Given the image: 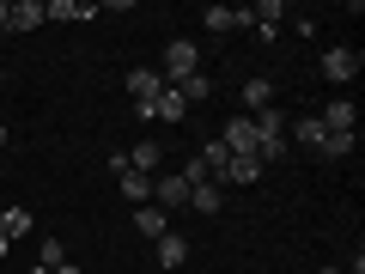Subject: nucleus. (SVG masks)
<instances>
[{
	"instance_id": "1",
	"label": "nucleus",
	"mask_w": 365,
	"mask_h": 274,
	"mask_svg": "<svg viewBox=\"0 0 365 274\" xmlns=\"http://www.w3.org/2000/svg\"><path fill=\"white\" fill-rule=\"evenodd\" d=\"M158 73H165V86H182L189 73H201V49H195L189 37H170V43H165V67H158Z\"/></svg>"
},
{
	"instance_id": "2",
	"label": "nucleus",
	"mask_w": 365,
	"mask_h": 274,
	"mask_svg": "<svg viewBox=\"0 0 365 274\" xmlns=\"http://www.w3.org/2000/svg\"><path fill=\"white\" fill-rule=\"evenodd\" d=\"M189 189H195V183H189V177H182V171H158V177H153V208H189Z\"/></svg>"
},
{
	"instance_id": "3",
	"label": "nucleus",
	"mask_w": 365,
	"mask_h": 274,
	"mask_svg": "<svg viewBox=\"0 0 365 274\" xmlns=\"http://www.w3.org/2000/svg\"><path fill=\"white\" fill-rule=\"evenodd\" d=\"M220 141H225V153H232V158H256V122H250V116H232Z\"/></svg>"
},
{
	"instance_id": "4",
	"label": "nucleus",
	"mask_w": 365,
	"mask_h": 274,
	"mask_svg": "<svg viewBox=\"0 0 365 274\" xmlns=\"http://www.w3.org/2000/svg\"><path fill=\"white\" fill-rule=\"evenodd\" d=\"M158 91H165V73L158 67H128V98L134 104H158Z\"/></svg>"
},
{
	"instance_id": "5",
	"label": "nucleus",
	"mask_w": 365,
	"mask_h": 274,
	"mask_svg": "<svg viewBox=\"0 0 365 274\" xmlns=\"http://www.w3.org/2000/svg\"><path fill=\"white\" fill-rule=\"evenodd\" d=\"M43 19H55V25H79V19H98V6H91V0H43Z\"/></svg>"
},
{
	"instance_id": "6",
	"label": "nucleus",
	"mask_w": 365,
	"mask_h": 274,
	"mask_svg": "<svg viewBox=\"0 0 365 274\" xmlns=\"http://www.w3.org/2000/svg\"><path fill=\"white\" fill-rule=\"evenodd\" d=\"M353 73H359V55H353V49H341V43H335V49H323V79L347 86Z\"/></svg>"
},
{
	"instance_id": "7",
	"label": "nucleus",
	"mask_w": 365,
	"mask_h": 274,
	"mask_svg": "<svg viewBox=\"0 0 365 274\" xmlns=\"http://www.w3.org/2000/svg\"><path fill=\"white\" fill-rule=\"evenodd\" d=\"M317 122H323L329 134H359V110H353L347 98H335V104H329V110H323Z\"/></svg>"
},
{
	"instance_id": "8",
	"label": "nucleus",
	"mask_w": 365,
	"mask_h": 274,
	"mask_svg": "<svg viewBox=\"0 0 365 274\" xmlns=\"http://www.w3.org/2000/svg\"><path fill=\"white\" fill-rule=\"evenodd\" d=\"M37 25H49L43 19V0H13L6 6V31H37Z\"/></svg>"
},
{
	"instance_id": "9",
	"label": "nucleus",
	"mask_w": 365,
	"mask_h": 274,
	"mask_svg": "<svg viewBox=\"0 0 365 274\" xmlns=\"http://www.w3.org/2000/svg\"><path fill=\"white\" fill-rule=\"evenodd\" d=\"M250 122H256V134H262V141H287V128H292V116H287V110H280V104L256 110V116H250Z\"/></svg>"
},
{
	"instance_id": "10",
	"label": "nucleus",
	"mask_w": 365,
	"mask_h": 274,
	"mask_svg": "<svg viewBox=\"0 0 365 274\" xmlns=\"http://www.w3.org/2000/svg\"><path fill=\"white\" fill-rule=\"evenodd\" d=\"M116 183H122V201L128 208H146L153 201V177H140V171H116Z\"/></svg>"
},
{
	"instance_id": "11",
	"label": "nucleus",
	"mask_w": 365,
	"mask_h": 274,
	"mask_svg": "<svg viewBox=\"0 0 365 274\" xmlns=\"http://www.w3.org/2000/svg\"><path fill=\"white\" fill-rule=\"evenodd\" d=\"M158 244V268H182V262H189V238L182 232H165V238H153Z\"/></svg>"
},
{
	"instance_id": "12",
	"label": "nucleus",
	"mask_w": 365,
	"mask_h": 274,
	"mask_svg": "<svg viewBox=\"0 0 365 274\" xmlns=\"http://www.w3.org/2000/svg\"><path fill=\"white\" fill-rule=\"evenodd\" d=\"M134 232H140V238H165L170 232V213L146 201V208H134Z\"/></svg>"
},
{
	"instance_id": "13",
	"label": "nucleus",
	"mask_w": 365,
	"mask_h": 274,
	"mask_svg": "<svg viewBox=\"0 0 365 274\" xmlns=\"http://www.w3.org/2000/svg\"><path fill=\"white\" fill-rule=\"evenodd\" d=\"M287 141H299V146H311V153H323L329 128H323V122H317V116H299V122H292V128H287Z\"/></svg>"
},
{
	"instance_id": "14",
	"label": "nucleus",
	"mask_w": 365,
	"mask_h": 274,
	"mask_svg": "<svg viewBox=\"0 0 365 274\" xmlns=\"http://www.w3.org/2000/svg\"><path fill=\"white\" fill-rule=\"evenodd\" d=\"M225 208V196H220V183H195V189H189V213H220Z\"/></svg>"
},
{
	"instance_id": "15",
	"label": "nucleus",
	"mask_w": 365,
	"mask_h": 274,
	"mask_svg": "<svg viewBox=\"0 0 365 274\" xmlns=\"http://www.w3.org/2000/svg\"><path fill=\"white\" fill-rule=\"evenodd\" d=\"M158 165H165V153H158V141H140L128 153V171H140V177H158Z\"/></svg>"
},
{
	"instance_id": "16",
	"label": "nucleus",
	"mask_w": 365,
	"mask_h": 274,
	"mask_svg": "<svg viewBox=\"0 0 365 274\" xmlns=\"http://www.w3.org/2000/svg\"><path fill=\"white\" fill-rule=\"evenodd\" d=\"M153 116H158V122H182V116H189V104H182V91H177V86H165V91H158Z\"/></svg>"
},
{
	"instance_id": "17",
	"label": "nucleus",
	"mask_w": 365,
	"mask_h": 274,
	"mask_svg": "<svg viewBox=\"0 0 365 274\" xmlns=\"http://www.w3.org/2000/svg\"><path fill=\"white\" fill-rule=\"evenodd\" d=\"M31 225H37V220H31L25 208H0V238H6V244H13V238H25Z\"/></svg>"
},
{
	"instance_id": "18",
	"label": "nucleus",
	"mask_w": 365,
	"mask_h": 274,
	"mask_svg": "<svg viewBox=\"0 0 365 274\" xmlns=\"http://www.w3.org/2000/svg\"><path fill=\"white\" fill-rule=\"evenodd\" d=\"M274 104V79H244V110L256 116V110Z\"/></svg>"
},
{
	"instance_id": "19",
	"label": "nucleus",
	"mask_w": 365,
	"mask_h": 274,
	"mask_svg": "<svg viewBox=\"0 0 365 274\" xmlns=\"http://www.w3.org/2000/svg\"><path fill=\"white\" fill-rule=\"evenodd\" d=\"M195 165L207 171V177H220V171L232 165V153H225V141H207V146H201V158H195Z\"/></svg>"
},
{
	"instance_id": "20",
	"label": "nucleus",
	"mask_w": 365,
	"mask_h": 274,
	"mask_svg": "<svg viewBox=\"0 0 365 274\" xmlns=\"http://www.w3.org/2000/svg\"><path fill=\"white\" fill-rule=\"evenodd\" d=\"M256 177H262V158H232L220 171V183H256Z\"/></svg>"
},
{
	"instance_id": "21",
	"label": "nucleus",
	"mask_w": 365,
	"mask_h": 274,
	"mask_svg": "<svg viewBox=\"0 0 365 274\" xmlns=\"http://www.w3.org/2000/svg\"><path fill=\"white\" fill-rule=\"evenodd\" d=\"M177 91H182V104H201V98H213V79H207V73H189Z\"/></svg>"
},
{
	"instance_id": "22",
	"label": "nucleus",
	"mask_w": 365,
	"mask_h": 274,
	"mask_svg": "<svg viewBox=\"0 0 365 274\" xmlns=\"http://www.w3.org/2000/svg\"><path fill=\"white\" fill-rule=\"evenodd\" d=\"M37 262H43V268H49V274L61 268V262H67V250H61V238H43V256H37Z\"/></svg>"
},
{
	"instance_id": "23",
	"label": "nucleus",
	"mask_w": 365,
	"mask_h": 274,
	"mask_svg": "<svg viewBox=\"0 0 365 274\" xmlns=\"http://www.w3.org/2000/svg\"><path fill=\"white\" fill-rule=\"evenodd\" d=\"M353 141H359V134H329V141H323V158H347Z\"/></svg>"
},
{
	"instance_id": "24",
	"label": "nucleus",
	"mask_w": 365,
	"mask_h": 274,
	"mask_svg": "<svg viewBox=\"0 0 365 274\" xmlns=\"http://www.w3.org/2000/svg\"><path fill=\"white\" fill-rule=\"evenodd\" d=\"M25 274H49V268H43V262H31V268H25Z\"/></svg>"
},
{
	"instance_id": "25",
	"label": "nucleus",
	"mask_w": 365,
	"mask_h": 274,
	"mask_svg": "<svg viewBox=\"0 0 365 274\" xmlns=\"http://www.w3.org/2000/svg\"><path fill=\"white\" fill-rule=\"evenodd\" d=\"M6 250H13V244H6V238H0V262H6Z\"/></svg>"
},
{
	"instance_id": "26",
	"label": "nucleus",
	"mask_w": 365,
	"mask_h": 274,
	"mask_svg": "<svg viewBox=\"0 0 365 274\" xmlns=\"http://www.w3.org/2000/svg\"><path fill=\"white\" fill-rule=\"evenodd\" d=\"M0 146H6V128H0Z\"/></svg>"
},
{
	"instance_id": "27",
	"label": "nucleus",
	"mask_w": 365,
	"mask_h": 274,
	"mask_svg": "<svg viewBox=\"0 0 365 274\" xmlns=\"http://www.w3.org/2000/svg\"><path fill=\"white\" fill-rule=\"evenodd\" d=\"M323 274H341V268H323Z\"/></svg>"
}]
</instances>
